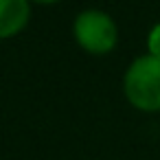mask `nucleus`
<instances>
[{"label": "nucleus", "mask_w": 160, "mask_h": 160, "mask_svg": "<svg viewBox=\"0 0 160 160\" xmlns=\"http://www.w3.org/2000/svg\"><path fill=\"white\" fill-rule=\"evenodd\" d=\"M125 94L129 103L145 112L160 110V59L145 55L132 62L125 72Z\"/></svg>", "instance_id": "obj_1"}, {"label": "nucleus", "mask_w": 160, "mask_h": 160, "mask_svg": "<svg viewBox=\"0 0 160 160\" xmlns=\"http://www.w3.org/2000/svg\"><path fill=\"white\" fill-rule=\"evenodd\" d=\"M75 38L81 48L94 55H105L116 46L118 31L114 20L103 11H83L75 20Z\"/></svg>", "instance_id": "obj_2"}, {"label": "nucleus", "mask_w": 160, "mask_h": 160, "mask_svg": "<svg viewBox=\"0 0 160 160\" xmlns=\"http://www.w3.org/2000/svg\"><path fill=\"white\" fill-rule=\"evenodd\" d=\"M29 22V0H0V40L20 33Z\"/></svg>", "instance_id": "obj_3"}, {"label": "nucleus", "mask_w": 160, "mask_h": 160, "mask_svg": "<svg viewBox=\"0 0 160 160\" xmlns=\"http://www.w3.org/2000/svg\"><path fill=\"white\" fill-rule=\"evenodd\" d=\"M147 48H149V55L160 59V24H156L147 38Z\"/></svg>", "instance_id": "obj_4"}, {"label": "nucleus", "mask_w": 160, "mask_h": 160, "mask_svg": "<svg viewBox=\"0 0 160 160\" xmlns=\"http://www.w3.org/2000/svg\"><path fill=\"white\" fill-rule=\"evenodd\" d=\"M35 2H44V5H51V2H59V0H35Z\"/></svg>", "instance_id": "obj_5"}]
</instances>
